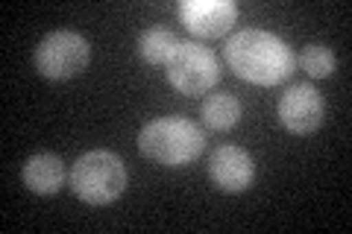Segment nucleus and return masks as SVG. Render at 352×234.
Instances as JSON below:
<instances>
[{
    "instance_id": "obj_2",
    "label": "nucleus",
    "mask_w": 352,
    "mask_h": 234,
    "mask_svg": "<svg viewBox=\"0 0 352 234\" xmlns=\"http://www.w3.org/2000/svg\"><path fill=\"white\" fill-rule=\"evenodd\" d=\"M206 147L203 129L188 117H159L138 132V150L162 167L191 164Z\"/></svg>"
},
{
    "instance_id": "obj_7",
    "label": "nucleus",
    "mask_w": 352,
    "mask_h": 234,
    "mask_svg": "<svg viewBox=\"0 0 352 234\" xmlns=\"http://www.w3.org/2000/svg\"><path fill=\"white\" fill-rule=\"evenodd\" d=\"M182 27L197 38H220L232 30L238 18V6L232 0H182L179 9Z\"/></svg>"
},
{
    "instance_id": "obj_8",
    "label": "nucleus",
    "mask_w": 352,
    "mask_h": 234,
    "mask_svg": "<svg viewBox=\"0 0 352 234\" xmlns=\"http://www.w3.org/2000/svg\"><path fill=\"white\" fill-rule=\"evenodd\" d=\"M208 176L226 194H244L256 182V161L244 147H217L208 159Z\"/></svg>"
},
{
    "instance_id": "obj_5",
    "label": "nucleus",
    "mask_w": 352,
    "mask_h": 234,
    "mask_svg": "<svg viewBox=\"0 0 352 234\" xmlns=\"http://www.w3.org/2000/svg\"><path fill=\"white\" fill-rule=\"evenodd\" d=\"M88 59H91V47L88 41L74 30H59L44 36L36 47V71L44 76V80H71L80 71H85Z\"/></svg>"
},
{
    "instance_id": "obj_12",
    "label": "nucleus",
    "mask_w": 352,
    "mask_h": 234,
    "mask_svg": "<svg viewBox=\"0 0 352 234\" xmlns=\"http://www.w3.org/2000/svg\"><path fill=\"white\" fill-rule=\"evenodd\" d=\"M296 65H300L302 73H308L311 80H326V76L335 71V53L329 50L326 44L311 41V44H305V47H302Z\"/></svg>"
},
{
    "instance_id": "obj_1",
    "label": "nucleus",
    "mask_w": 352,
    "mask_h": 234,
    "mask_svg": "<svg viewBox=\"0 0 352 234\" xmlns=\"http://www.w3.org/2000/svg\"><path fill=\"white\" fill-rule=\"evenodd\" d=\"M226 65L252 85H279L294 71V53L267 30H241L226 41Z\"/></svg>"
},
{
    "instance_id": "obj_4",
    "label": "nucleus",
    "mask_w": 352,
    "mask_h": 234,
    "mask_svg": "<svg viewBox=\"0 0 352 234\" xmlns=\"http://www.w3.org/2000/svg\"><path fill=\"white\" fill-rule=\"evenodd\" d=\"M164 73L168 82L185 97H200L208 88H214L220 68L214 53L203 47L197 41H179L176 50L170 53V59L164 62Z\"/></svg>"
},
{
    "instance_id": "obj_9",
    "label": "nucleus",
    "mask_w": 352,
    "mask_h": 234,
    "mask_svg": "<svg viewBox=\"0 0 352 234\" xmlns=\"http://www.w3.org/2000/svg\"><path fill=\"white\" fill-rule=\"evenodd\" d=\"M21 176H24V185L30 187L32 194L50 196V194H56L62 187V182H65V167H62L59 155L38 152V155H30L27 159Z\"/></svg>"
},
{
    "instance_id": "obj_3",
    "label": "nucleus",
    "mask_w": 352,
    "mask_h": 234,
    "mask_svg": "<svg viewBox=\"0 0 352 234\" xmlns=\"http://www.w3.org/2000/svg\"><path fill=\"white\" fill-rule=\"evenodd\" d=\"M71 187L88 205H109L124 194L126 167L109 150L82 152L71 170Z\"/></svg>"
},
{
    "instance_id": "obj_10",
    "label": "nucleus",
    "mask_w": 352,
    "mask_h": 234,
    "mask_svg": "<svg viewBox=\"0 0 352 234\" xmlns=\"http://www.w3.org/2000/svg\"><path fill=\"white\" fill-rule=\"evenodd\" d=\"M200 117H203V124L208 129H214V132L232 129L238 124V117H241L238 97H232V94H212V97H206L203 106H200Z\"/></svg>"
},
{
    "instance_id": "obj_6",
    "label": "nucleus",
    "mask_w": 352,
    "mask_h": 234,
    "mask_svg": "<svg viewBox=\"0 0 352 234\" xmlns=\"http://www.w3.org/2000/svg\"><path fill=\"white\" fill-rule=\"evenodd\" d=\"M276 115H279V124L288 132H294V135H311V132H317L323 124L326 103L317 88L294 85L279 97Z\"/></svg>"
},
{
    "instance_id": "obj_11",
    "label": "nucleus",
    "mask_w": 352,
    "mask_h": 234,
    "mask_svg": "<svg viewBox=\"0 0 352 234\" xmlns=\"http://www.w3.org/2000/svg\"><path fill=\"white\" fill-rule=\"evenodd\" d=\"M176 36L170 30H164V27H150L141 32V38H138V56L144 59L147 65H164L170 59V53L176 50Z\"/></svg>"
}]
</instances>
